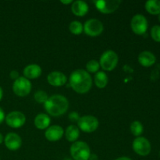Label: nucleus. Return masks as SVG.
<instances>
[{
  "mask_svg": "<svg viewBox=\"0 0 160 160\" xmlns=\"http://www.w3.org/2000/svg\"><path fill=\"white\" fill-rule=\"evenodd\" d=\"M70 85L78 93L84 94L92 88V78L86 70H76L70 74Z\"/></svg>",
  "mask_w": 160,
  "mask_h": 160,
  "instance_id": "1",
  "label": "nucleus"
},
{
  "mask_svg": "<svg viewBox=\"0 0 160 160\" xmlns=\"http://www.w3.org/2000/svg\"><path fill=\"white\" fill-rule=\"evenodd\" d=\"M69 102L66 97L60 95H55L49 97L45 103V109L49 115L59 117L67 111Z\"/></svg>",
  "mask_w": 160,
  "mask_h": 160,
  "instance_id": "2",
  "label": "nucleus"
},
{
  "mask_svg": "<svg viewBox=\"0 0 160 160\" xmlns=\"http://www.w3.org/2000/svg\"><path fill=\"white\" fill-rule=\"evenodd\" d=\"M70 154L74 160H88L91 155L90 148L84 142H74L70 147Z\"/></svg>",
  "mask_w": 160,
  "mask_h": 160,
  "instance_id": "3",
  "label": "nucleus"
},
{
  "mask_svg": "<svg viewBox=\"0 0 160 160\" xmlns=\"http://www.w3.org/2000/svg\"><path fill=\"white\" fill-rule=\"evenodd\" d=\"M118 56L112 50H107L102 55L100 58L99 65L102 68L106 71L114 70L118 63Z\"/></svg>",
  "mask_w": 160,
  "mask_h": 160,
  "instance_id": "4",
  "label": "nucleus"
},
{
  "mask_svg": "<svg viewBox=\"0 0 160 160\" xmlns=\"http://www.w3.org/2000/svg\"><path fill=\"white\" fill-rule=\"evenodd\" d=\"M12 90L17 96H27L31 91V83L24 77H19L12 84Z\"/></svg>",
  "mask_w": 160,
  "mask_h": 160,
  "instance_id": "5",
  "label": "nucleus"
},
{
  "mask_svg": "<svg viewBox=\"0 0 160 160\" xmlns=\"http://www.w3.org/2000/svg\"><path fill=\"white\" fill-rule=\"evenodd\" d=\"M98 120L93 116H84L78 121V128L85 133H92L98 128Z\"/></svg>",
  "mask_w": 160,
  "mask_h": 160,
  "instance_id": "6",
  "label": "nucleus"
},
{
  "mask_svg": "<svg viewBox=\"0 0 160 160\" xmlns=\"http://www.w3.org/2000/svg\"><path fill=\"white\" fill-rule=\"evenodd\" d=\"M84 31L86 34L91 37H96L102 34L104 27L102 23L97 19H90L84 24Z\"/></svg>",
  "mask_w": 160,
  "mask_h": 160,
  "instance_id": "7",
  "label": "nucleus"
},
{
  "mask_svg": "<svg viewBox=\"0 0 160 160\" xmlns=\"http://www.w3.org/2000/svg\"><path fill=\"white\" fill-rule=\"evenodd\" d=\"M131 27L134 33L138 35L144 34L148 29V21L145 16L137 14L131 19Z\"/></svg>",
  "mask_w": 160,
  "mask_h": 160,
  "instance_id": "8",
  "label": "nucleus"
},
{
  "mask_svg": "<svg viewBox=\"0 0 160 160\" xmlns=\"http://www.w3.org/2000/svg\"><path fill=\"white\" fill-rule=\"evenodd\" d=\"M133 149L139 156H146L151 152V144L145 138L138 137L133 142Z\"/></svg>",
  "mask_w": 160,
  "mask_h": 160,
  "instance_id": "9",
  "label": "nucleus"
},
{
  "mask_svg": "<svg viewBox=\"0 0 160 160\" xmlns=\"http://www.w3.org/2000/svg\"><path fill=\"white\" fill-rule=\"evenodd\" d=\"M5 120L6 124L10 128H20L25 123L26 117L21 112L12 111L5 117Z\"/></svg>",
  "mask_w": 160,
  "mask_h": 160,
  "instance_id": "10",
  "label": "nucleus"
},
{
  "mask_svg": "<svg viewBox=\"0 0 160 160\" xmlns=\"http://www.w3.org/2000/svg\"><path fill=\"white\" fill-rule=\"evenodd\" d=\"M121 3L120 0H99V1L95 2V6L97 9L105 14H109L115 12L118 9L119 6Z\"/></svg>",
  "mask_w": 160,
  "mask_h": 160,
  "instance_id": "11",
  "label": "nucleus"
},
{
  "mask_svg": "<svg viewBox=\"0 0 160 160\" xmlns=\"http://www.w3.org/2000/svg\"><path fill=\"white\" fill-rule=\"evenodd\" d=\"M5 145L8 149L16 151L21 147V138L16 133H9L4 139Z\"/></svg>",
  "mask_w": 160,
  "mask_h": 160,
  "instance_id": "12",
  "label": "nucleus"
},
{
  "mask_svg": "<svg viewBox=\"0 0 160 160\" xmlns=\"http://www.w3.org/2000/svg\"><path fill=\"white\" fill-rule=\"evenodd\" d=\"M63 133V129L60 126L53 125V126L48 127L47 128L45 133V136L47 140H48L49 142H56L62 138Z\"/></svg>",
  "mask_w": 160,
  "mask_h": 160,
  "instance_id": "13",
  "label": "nucleus"
},
{
  "mask_svg": "<svg viewBox=\"0 0 160 160\" xmlns=\"http://www.w3.org/2000/svg\"><path fill=\"white\" fill-rule=\"evenodd\" d=\"M48 84L52 86L59 87L62 86L67 82V77L63 73L59 71H53L50 73L47 77Z\"/></svg>",
  "mask_w": 160,
  "mask_h": 160,
  "instance_id": "14",
  "label": "nucleus"
},
{
  "mask_svg": "<svg viewBox=\"0 0 160 160\" xmlns=\"http://www.w3.org/2000/svg\"><path fill=\"white\" fill-rule=\"evenodd\" d=\"M71 10L74 15L78 17H84L88 12V6L87 3L81 0L73 2L71 6Z\"/></svg>",
  "mask_w": 160,
  "mask_h": 160,
  "instance_id": "15",
  "label": "nucleus"
},
{
  "mask_svg": "<svg viewBox=\"0 0 160 160\" xmlns=\"http://www.w3.org/2000/svg\"><path fill=\"white\" fill-rule=\"evenodd\" d=\"M42 74V68L37 64H31L23 69V75L27 79H35Z\"/></svg>",
  "mask_w": 160,
  "mask_h": 160,
  "instance_id": "16",
  "label": "nucleus"
},
{
  "mask_svg": "<svg viewBox=\"0 0 160 160\" xmlns=\"http://www.w3.org/2000/svg\"><path fill=\"white\" fill-rule=\"evenodd\" d=\"M156 61V58L153 53L148 51H144L138 56V62L142 66L145 67H151L154 65Z\"/></svg>",
  "mask_w": 160,
  "mask_h": 160,
  "instance_id": "17",
  "label": "nucleus"
},
{
  "mask_svg": "<svg viewBox=\"0 0 160 160\" xmlns=\"http://www.w3.org/2000/svg\"><path fill=\"white\" fill-rule=\"evenodd\" d=\"M50 122H51V120H50L49 117L45 113L38 114L34 119V125L38 129L40 130L48 128L50 124Z\"/></svg>",
  "mask_w": 160,
  "mask_h": 160,
  "instance_id": "18",
  "label": "nucleus"
},
{
  "mask_svg": "<svg viewBox=\"0 0 160 160\" xmlns=\"http://www.w3.org/2000/svg\"><path fill=\"white\" fill-rule=\"evenodd\" d=\"M66 138L70 142H73L78 138L80 135L79 128L75 125H70L66 130Z\"/></svg>",
  "mask_w": 160,
  "mask_h": 160,
  "instance_id": "19",
  "label": "nucleus"
},
{
  "mask_svg": "<svg viewBox=\"0 0 160 160\" xmlns=\"http://www.w3.org/2000/svg\"><path fill=\"white\" fill-rule=\"evenodd\" d=\"M145 9L152 15L160 14V1L159 0H149L145 3Z\"/></svg>",
  "mask_w": 160,
  "mask_h": 160,
  "instance_id": "20",
  "label": "nucleus"
},
{
  "mask_svg": "<svg viewBox=\"0 0 160 160\" xmlns=\"http://www.w3.org/2000/svg\"><path fill=\"white\" fill-rule=\"evenodd\" d=\"M95 83L98 88H104L108 84V77L106 73L98 71L95 75Z\"/></svg>",
  "mask_w": 160,
  "mask_h": 160,
  "instance_id": "21",
  "label": "nucleus"
},
{
  "mask_svg": "<svg viewBox=\"0 0 160 160\" xmlns=\"http://www.w3.org/2000/svg\"><path fill=\"white\" fill-rule=\"evenodd\" d=\"M131 133L136 137H140L141 134L143 133V125L139 121H134L131 123V127H130Z\"/></svg>",
  "mask_w": 160,
  "mask_h": 160,
  "instance_id": "22",
  "label": "nucleus"
},
{
  "mask_svg": "<svg viewBox=\"0 0 160 160\" xmlns=\"http://www.w3.org/2000/svg\"><path fill=\"white\" fill-rule=\"evenodd\" d=\"M69 29L70 31L73 34H81L84 31V27H83L82 23L79 21H73L70 23V26H69Z\"/></svg>",
  "mask_w": 160,
  "mask_h": 160,
  "instance_id": "23",
  "label": "nucleus"
},
{
  "mask_svg": "<svg viewBox=\"0 0 160 160\" xmlns=\"http://www.w3.org/2000/svg\"><path fill=\"white\" fill-rule=\"evenodd\" d=\"M99 67V62L97 60H95V59L88 61V63L86 64V69H87L88 71L90 72V73H96V72L98 71Z\"/></svg>",
  "mask_w": 160,
  "mask_h": 160,
  "instance_id": "24",
  "label": "nucleus"
},
{
  "mask_svg": "<svg viewBox=\"0 0 160 160\" xmlns=\"http://www.w3.org/2000/svg\"><path fill=\"white\" fill-rule=\"evenodd\" d=\"M34 97L35 101L38 103H45V102L48 98V95L44 91H38V92H36Z\"/></svg>",
  "mask_w": 160,
  "mask_h": 160,
  "instance_id": "25",
  "label": "nucleus"
},
{
  "mask_svg": "<svg viewBox=\"0 0 160 160\" xmlns=\"http://www.w3.org/2000/svg\"><path fill=\"white\" fill-rule=\"evenodd\" d=\"M151 36L154 41L160 42V26L155 25L151 29Z\"/></svg>",
  "mask_w": 160,
  "mask_h": 160,
  "instance_id": "26",
  "label": "nucleus"
},
{
  "mask_svg": "<svg viewBox=\"0 0 160 160\" xmlns=\"http://www.w3.org/2000/svg\"><path fill=\"white\" fill-rule=\"evenodd\" d=\"M69 119L71 122H78L79 120V114L77 112H71L69 114Z\"/></svg>",
  "mask_w": 160,
  "mask_h": 160,
  "instance_id": "27",
  "label": "nucleus"
},
{
  "mask_svg": "<svg viewBox=\"0 0 160 160\" xmlns=\"http://www.w3.org/2000/svg\"><path fill=\"white\" fill-rule=\"evenodd\" d=\"M10 78L13 80H17V78H19V73L17 71V70H12L10 72Z\"/></svg>",
  "mask_w": 160,
  "mask_h": 160,
  "instance_id": "28",
  "label": "nucleus"
},
{
  "mask_svg": "<svg viewBox=\"0 0 160 160\" xmlns=\"http://www.w3.org/2000/svg\"><path fill=\"white\" fill-rule=\"evenodd\" d=\"M5 120V113L4 111L2 109V108H0V123H2L3 122V120Z\"/></svg>",
  "mask_w": 160,
  "mask_h": 160,
  "instance_id": "29",
  "label": "nucleus"
},
{
  "mask_svg": "<svg viewBox=\"0 0 160 160\" xmlns=\"http://www.w3.org/2000/svg\"><path fill=\"white\" fill-rule=\"evenodd\" d=\"M98 159V157L95 154H91L90 157H89L88 160H97Z\"/></svg>",
  "mask_w": 160,
  "mask_h": 160,
  "instance_id": "30",
  "label": "nucleus"
},
{
  "mask_svg": "<svg viewBox=\"0 0 160 160\" xmlns=\"http://www.w3.org/2000/svg\"><path fill=\"white\" fill-rule=\"evenodd\" d=\"M61 2L63 3V4H70V3H73V1H71V0H68V1H63V0H61Z\"/></svg>",
  "mask_w": 160,
  "mask_h": 160,
  "instance_id": "31",
  "label": "nucleus"
},
{
  "mask_svg": "<svg viewBox=\"0 0 160 160\" xmlns=\"http://www.w3.org/2000/svg\"><path fill=\"white\" fill-rule=\"evenodd\" d=\"M115 160H132V159H130V158H128V157H124V156H123V157H120Z\"/></svg>",
  "mask_w": 160,
  "mask_h": 160,
  "instance_id": "32",
  "label": "nucleus"
},
{
  "mask_svg": "<svg viewBox=\"0 0 160 160\" xmlns=\"http://www.w3.org/2000/svg\"><path fill=\"white\" fill-rule=\"evenodd\" d=\"M2 96H3V91L2 89V88L0 87V101H1V99L2 98Z\"/></svg>",
  "mask_w": 160,
  "mask_h": 160,
  "instance_id": "33",
  "label": "nucleus"
},
{
  "mask_svg": "<svg viewBox=\"0 0 160 160\" xmlns=\"http://www.w3.org/2000/svg\"><path fill=\"white\" fill-rule=\"evenodd\" d=\"M3 141H4V138H3V136H2V134H0V144H2V142Z\"/></svg>",
  "mask_w": 160,
  "mask_h": 160,
  "instance_id": "34",
  "label": "nucleus"
},
{
  "mask_svg": "<svg viewBox=\"0 0 160 160\" xmlns=\"http://www.w3.org/2000/svg\"><path fill=\"white\" fill-rule=\"evenodd\" d=\"M159 22H160V14H159Z\"/></svg>",
  "mask_w": 160,
  "mask_h": 160,
  "instance_id": "35",
  "label": "nucleus"
}]
</instances>
